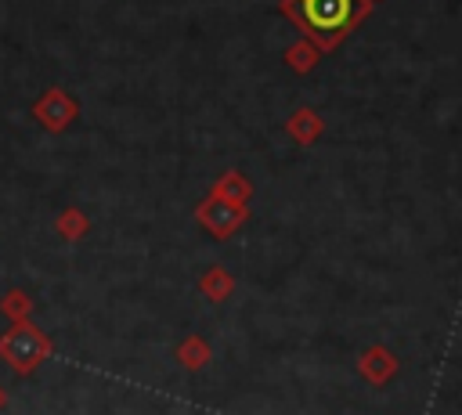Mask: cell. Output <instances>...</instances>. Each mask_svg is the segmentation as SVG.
<instances>
[{
  "label": "cell",
  "instance_id": "cell-1",
  "mask_svg": "<svg viewBox=\"0 0 462 415\" xmlns=\"http://www.w3.org/2000/svg\"><path fill=\"white\" fill-rule=\"evenodd\" d=\"M361 11H365L361 0H296V4H292L296 22H300L321 47H332V43L361 18Z\"/></svg>",
  "mask_w": 462,
  "mask_h": 415
},
{
  "label": "cell",
  "instance_id": "cell-2",
  "mask_svg": "<svg viewBox=\"0 0 462 415\" xmlns=\"http://www.w3.org/2000/svg\"><path fill=\"white\" fill-rule=\"evenodd\" d=\"M0 350H4V354H7V357L18 364V368H29V364H32V361H36V357L47 350V343H43V339H40L32 328H14V332H11V336L0 343Z\"/></svg>",
  "mask_w": 462,
  "mask_h": 415
}]
</instances>
